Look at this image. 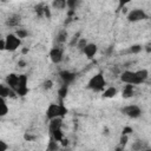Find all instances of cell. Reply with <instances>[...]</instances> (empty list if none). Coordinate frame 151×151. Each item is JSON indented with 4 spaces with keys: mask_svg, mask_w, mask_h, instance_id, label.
Instances as JSON below:
<instances>
[{
    "mask_svg": "<svg viewBox=\"0 0 151 151\" xmlns=\"http://www.w3.org/2000/svg\"><path fill=\"white\" fill-rule=\"evenodd\" d=\"M44 8H45V5H38V6H35V12L38 13V15L39 17H42L44 15Z\"/></svg>",
    "mask_w": 151,
    "mask_h": 151,
    "instance_id": "obj_30",
    "label": "cell"
},
{
    "mask_svg": "<svg viewBox=\"0 0 151 151\" xmlns=\"http://www.w3.org/2000/svg\"><path fill=\"white\" fill-rule=\"evenodd\" d=\"M27 52H28V50H27V48H24V50H22V53H27Z\"/></svg>",
    "mask_w": 151,
    "mask_h": 151,
    "instance_id": "obj_38",
    "label": "cell"
},
{
    "mask_svg": "<svg viewBox=\"0 0 151 151\" xmlns=\"http://www.w3.org/2000/svg\"><path fill=\"white\" fill-rule=\"evenodd\" d=\"M1 1H6V0H1Z\"/></svg>",
    "mask_w": 151,
    "mask_h": 151,
    "instance_id": "obj_39",
    "label": "cell"
},
{
    "mask_svg": "<svg viewBox=\"0 0 151 151\" xmlns=\"http://www.w3.org/2000/svg\"><path fill=\"white\" fill-rule=\"evenodd\" d=\"M0 143H1V145H2V150H1V151H5V150L7 149V145L5 144V142H0Z\"/></svg>",
    "mask_w": 151,
    "mask_h": 151,
    "instance_id": "obj_37",
    "label": "cell"
},
{
    "mask_svg": "<svg viewBox=\"0 0 151 151\" xmlns=\"http://www.w3.org/2000/svg\"><path fill=\"white\" fill-rule=\"evenodd\" d=\"M67 39H68V33H67L66 29H60V31L58 32V34L55 35V41H57V44H59V45H63L64 42H66Z\"/></svg>",
    "mask_w": 151,
    "mask_h": 151,
    "instance_id": "obj_16",
    "label": "cell"
},
{
    "mask_svg": "<svg viewBox=\"0 0 151 151\" xmlns=\"http://www.w3.org/2000/svg\"><path fill=\"white\" fill-rule=\"evenodd\" d=\"M143 48L145 50V52H146V53H151V41H150V42H147Z\"/></svg>",
    "mask_w": 151,
    "mask_h": 151,
    "instance_id": "obj_35",
    "label": "cell"
},
{
    "mask_svg": "<svg viewBox=\"0 0 151 151\" xmlns=\"http://www.w3.org/2000/svg\"><path fill=\"white\" fill-rule=\"evenodd\" d=\"M61 123H63V120H61L60 117H59V118L50 119V123H48V132L52 133L53 131L61 129Z\"/></svg>",
    "mask_w": 151,
    "mask_h": 151,
    "instance_id": "obj_14",
    "label": "cell"
},
{
    "mask_svg": "<svg viewBox=\"0 0 151 151\" xmlns=\"http://www.w3.org/2000/svg\"><path fill=\"white\" fill-rule=\"evenodd\" d=\"M105 86H106V80L101 72H98L97 74H94L87 83V87L94 92L104 91Z\"/></svg>",
    "mask_w": 151,
    "mask_h": 151,
    "instance_id": "obj_1",
    "label": "cell"
},
{
    "mask_svg": "<svg viewBox=\"0 0 151 151\" xmlns=\"http://www.w3.org/2000/svg\"><path fill=\"white\" fill-rule=\"evenodd\" d=\"M59 77H60L63 84L68 86L70 84H72V83L74 81V79H76V73H74V72H71V71H67V70H64V71H61V72L59 73Z\"/></svg>",
    "mask_w": 151,
    "mask_h": 151,
    "instance_id": "obj_9",
    "label": "cell"
},
{
    "mask_svg": "<svg viewBox=\"0 0 151 151\" xmlns=\"http://www.w3.org/2000/svg\"><path fill=\"white\" fill-rule=\"evenodd\" d=\"M143 50V46L142 45H132V46H130L126 51H125V53H130V54H137V53H139L140 51Z\"/></svg>",
    "mask_w": 151,
    "mask_h": 151,
    "instance_id": "obj_20",
    "label": "cell"
},
{
    "mask_svg": "<svg viewBox=\"0 0 151 151\" xmlns=\"http://www.w3.org/2000/svg\"><path fill=\"white\" fill-rule=\"evenodd\" d=\"M122 113L125 114L126 117L129 118H132V119H136V118H139L142 116V109L138 106V105H126L124 107H122Z\"/></svg>",
    "mask_w": 151,
    "mask_h": 151,
    "instance_id": "obj_5",
    "label": "cell"
},
{
    "mask_svg": "<svg viewBox=\"0 0 151 151\" xmlns=\"http://www.w3.org/2000/svg\"><path fill=\"white\" fill-rule=\"evenodd\" d=\"M52 7L58 11H63L67 7V0H53L52 1Z\"/></svg>",
    "mask_w": 151,
    "mask_h": 151,
    "instance_id": "obj_17",
    "label": "cell"
},
{
    "mask_svg": "<svg viewBox=\"0 0 151 151\" xmlns=\"http://www.w3.org/2000/svg\"><path fill=\"white\" fill-rule=\"evenodd\" d=\"M58 149H59L58 142L54 140L53 138H51V140H50V143H48V145H47V150H50V151H55V150H58Z\"/></svg>",
    "mask_w": 151,
    "mask_h": 151,
    "instance_id": "obj_23",
    "label": "cell"
},
{
    "mask_svg": "<svg viewBox=\"0 0 151 151\" xmlns=\"http://www.w3.org/2000/svg\"><path fill=\"white\" fill-rule=\"evenodd\" d=\"M81 0H67V8L68 9H76V7L79 5Z\"/></svg>",
    "mask_w": 151,
    "mask_h": 151,
    "instance_id": "obj_26",
    "label": "cell"
},
{
    "mask_svg": "<svg viewBox=\"0 0 151 151\" xmlns=\"http://www.w3.org/2000/svg\"><path fill=\"white\" fill-rule=\"evenodd\" d=\"M132 150H144V149H147V145L145 142H142V140H136L132 146H131Z\"/></svg>",
    "mask_w": 151,
    "mask_h": 151,
    "instance_id": "obj_21",
    "label": "cell"
},
{
    "mask_svg": "<svg viewBox=\"0 0 151 151\" xmlns=\"http://www.w3.org/2000/svg\"><path fill=\"white\" fill-rule=\"evenodd\" d=\"M116 94H117V88L113 87V86H110V87H107V88L104 90L103 97L104 98H113Z\"/></svg>",
    "mask_w": 151,
    "mask_h": 151,
    "instance_id": "obj_18",
    "label": "cell"
},
{
    "mask_svg": "<svg viewBox=\"0 0 151 151\" xmlns=\"http://www.w3.org/2000/svg\"><path fill=\"white\" fill-rule=\"evenodd\" d=\"M18 65H19L20 67H25V65H26V63H25L24 60H20V61H18Z\"/></svg>",
    "mask_w": 151,
    "mask_h": 151,
    "instance_id": "obj_36",
    "label": "cell"
},
{
    "mask_svg": "<svg viewBox=\"0 0 151 151\" xmlns=\"http://www.w3.org/2000/svg\"><path fill=\"white\" fill-rule=\"evenodd\" d=\"M87 44H88V42H87V40H86L85 38H80V39H79V41L77 42V48H78V50H80V51L83 52V50L85 48V46H86Z\"/></svg>",
    "mask_w": 151,
    "mask_h": 151,
    "instance_id": "obj_24",
    "label": "cell"
},
{
    "mask_svg": "<svg viewBox=\"0 0 151 151\" xmlns=\"http://www.w3.org/2000/svg\"><path fill=\"white\" fill-rule=\"evenodd\" d=\"M5 42H6V50L9 52H14L19 48V46L21 44V39L15 33H9L6 35Z\"/></svg>",
    "mask_w": 151,
    "mask_h": 151,
    "instance_id": "obj_3",
    "label": "cell"
},
{
    "mask_svg": "<svg viewBox=\"0 0 151 151\" xmlns=\"http://www.w3.org/2000/svg\"><path fill=\"white\" fill-rule=\"evenodd\" d=\"M58 94H59V98L61 100L64 98H66V96H67V85H64L63 84V86L59 87V90H58Z\"/></svg>",
    "mask_w": 151,
    "mask_h": 151,
    "instance_id": "obj_22",
    "label": "cell"
},
{
    "mask_svg": "<svg viewBox=\"0 0 151 151\" xmlns=\"http://www.w3.org/2000/svg\"><path fill=\"white\" fill-rule=\"evenodd\" d=\"M44 15L47 17V19L51 18V11H50V7L48 6H45V8H44Z\"/></svg>",
    "mask_w": 151,
    "mask_h": 151,
    "instance_id": "obj_33",
    "label": "cell"
},
{
    "mask_svg": "<svg viewBox=\"0 0 151 151\" xmlns=\"http://www.w3.org/2000/svg\"><path fill=\"white\" fill-rule=\"evenodd\" d=\"M120 143V147H124V145L126 144V142H127V134H122V137H120V140H119Z\"/></svg>",
    "mask_w": 151,
    "mask_h": 151,
    "instance_id": "obj_31",
    "label": "cell"
},
{
    "mask_svg": "<svg viewBox=\"0 0 151 151\" xmlns=\"http://www.w3.org/2000/svg\"><path fill=\"white\" fill-rule=\"evenodd\" d=\"M1 107H2V110H1L0 114L1 116H6L7 112H8V106H7L6 101H5V98H1Z\"/></svg>",
    "mask_w": 151,
    "mask_h": 151,
    "instance_id": "obj_28",
    "label": "cell"
},
{
    "mask_svg": "<svg viewBox=\"0 0 151 151\" xmlns=\"http://www.w3.org/2000/svg\"><path fill=\"white\" fill-rule=\"evenodd\" d=\"M0 94H1V98H7V97L15 98L17 92L13 88H11L7 84H1L0 85Z\"/></svg>",
    "mask_w": 151,
    "mask_h": 151,
    "instance_id": "obj_10",
    "label": "cell"
},
{
    "mask_svg": "<svg viewBox=\"0 0 151 151\" xmlns=\"http://www.w3.org/2000/svg\"><path fill=\"white\" fill-rule=\"evenodd\" d=\"M21 22V17L19 14H11L6 19V25L8 27H18Z\"/></svg>",
    "mask_w": 151,
    "mask_h": 151,
    "instance_id": "obj_12",
    "label": "cell"
},
{
    "mask_svg": "<svg viewBox=\"0 0 151 151\" xmlns=\"http://www.w3.org/2000/svg\"><path fill=\"white\" fill-rule=\"evenodd\" d=\"M18 83H19V74H15V73H9L7 77H6V84L13 88L15 91L17 86H18Z\"/></svg>",
    "mask_w": 151,
    "mask_h": 151,
    "instance_id": "obj_13",
    "label": "cell"
},
{
    "mask_svg": "<svg viewBox=\"0 0 151 151\" xmlns=\"http://www.w3.org/2000/svg\"><path fill=\"white\" fill-rule=\"evenodd\" d=\"M97 51H98L97 45H96V44H93V42H88V44L85 46V48L83 50V53H84L88 59H92V58L96 55Z\"/></svg>",
    "mask_w": 151,
    "mask_h": 151,
    "instance_id": "obj_11",
    "label": "cell"
},
{
    "mask_svg": "<svg viewBox=\"0 0 151 151\" xmlns=\"http://www.w3.org/2000/svg\"><path fill=\"white\" fill-rule=\"evenodd\" d=\"M50 59L53 64H59L64 59V51L60 46H54L50 51Z\"/></svg>",
    "mask_w": 151,
    "mask_h": 151,
    "instance_id": "obj_8",
    "label": "cell"
},
{
    "mask_svg": "<svg viewBox=\"0 0 151 151\" xmlns=\"http://www.w3.org/2000/svg\"><path fill=\"white\" fill-rule=\"evenodd\" d=\"M126 18H127V21H130V22H138V21L146 20L147 19V14L142 8H134V9H131L127 13Z\"/></svg>",
    "mask_w": 151,
    "mask_h": 151,
    "instance_id": "obj_4",
    "label": "cell"
},
{
    "mask_svg": "<svg viewBox=\"0 0 151 151\" xmlns=\"http://www.w3.org/2000/svg\"><path fill=\"white\" fill-rule=\"evenodd\" d=\"M133 93H134V85H132V84H125V86L122 90L123 98H125V99L131 98L133 96Z\"/></svg>",
    "mask_w": 151,
    "mask_h": 151,
    "instance_id": "obj_15",
    "label": "cell"
},
{
    "mask_svg": "<svg viewBox=\"0 0 151 151\" xmlns=\"http://www.w3.org/2000/svg\"><path fill=\"white\" fill-rule=\"evenodd\" d=\"M132 0H118V2H119V8H122V7H124V6H126L129 2H131Z\"/></svg>",
    "mask_w": 151,
    "mask_h": 151,
    "instance_id": "obj_34",
    "label": "cell"
},
{
    "mask_svg": "<svg viewBox=\"0 0 151 151\" xmlns=\"http://www.w3.org/2000/svg\"><path fill=\"white\" fill-rule=\"evenodd\" d=\"M41 87H42L44 90H51V88L53 87V81L50 80V79H47V80H45V81L41 84Z\"/></svg>",
    "mask_w": 151,
    "mask_h": 151,
    "instance_id": "obj_29",
    "label": "cell"
},
{
    "mask_svg": "<svg viewBox=\"0 0 151 151\" xmlns=\"http://www.w3.org/2000/svg\"><path fill=\"white\" fill-rule=\"evenodd\" d=\"M120 80L124 84H132V85H139L138 84V79H137V74L136 71H130V70H125L120 73Z\"/></svg>",
    "mask_w": 151,
    "mask_h": 151,
    "instance_id": "obj_6",
    "label": "cell"
},
{
    "mask_svg": "<svg viewBox=\"0 0 151 151\" xmlns=\"http://www.w3.org/2000/svg\"><path fill=\"white\" fill-rule=\"evenodd\" d=\"M67 113V109L63 105V103L60 104H55V103H51L46 110V117L48 119H53V118H63L65 114Z\"/></svg>",
    "mask_w": 151,
    "mask_h": 151,
    "instance_id": "obj_2",
    "label": "cell"
},
{
    "mask_svg": "<svg viewBox=\"0 0 151 151\" xmlns=\"http://www.w3.org/2000/svg\"><path fill=\"white\" fill-rule=\"evenodd\" d=\"M50 134H51V138H53V139L57 140V142H61V140L64 139V133H63L61 129L55 130V131H53V132L50 133Z\"/></svg>",
    "mask_w": 151,
    "mask_h": 151,
    "instance_id": "obj_19",
    "label": "cell"
},
{
    "mask_svg": "<svg viewBox=\"0 0 151 151\" xmlns=\"http://www.w3.org/2000/svg\"><path fill=\"white\" fill-rule=\"evenodd\" d=\"M131 132H133L132 127H130V126H125V127L123 129V131H122V134H130Z\"/></svg>",
    "mask_w": 151,
    "mask_h": 151,
    "instance_id": "obj_32",
    "label": "cell"
},
{
    "mask_svg": "<svg viewBox=\"0 0 151 151\" xmlns=\"http://www.w3.org/2000/svg\"><path fill=\"white\" fill-rule=\"evenodd\" d=\"M15 34H17L20 39H24V38H26V37L28 35V31H26V29H24V28H18L17 32H15Z\"/></svg>",
    "mask_w": 151,
    "mask_h": 151,
    "instance_id": "obj_27",
    "label": "cell"
},
{
    "mask_svg": "<svg viewBox=\"0 0 151 151\" xmlns=\"http://www.w3.org/2000/svg\"><path fill=\"white\" fill-rule=\"evenodd\" d=\"M17 96L24 97L28 93V86H27V76L25 74H19V83L15 88Z\"/></svg>",
    "mask_w": 151,
    "mask_h": 151,
    "instance_id": "obj_7",
    "label": "cell"
},
{
    "mask_svg": "<svg viewBox=\"0 0 151 151\" xmlns=\"http://www.w3.org/2000/svg\"><path fill=\"white\" fill-rule=\"evenodd\" d=\"M79 39H80V32H77V33L72 37V39H71V41H70V46H71V47L77 46V42L79 41Z\"/></svg>",
    "mask_w": 151,
    "mask_h": 151,
    "instance_id": "obj_25",
    "label": "cell"
}]
</instances>
